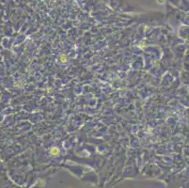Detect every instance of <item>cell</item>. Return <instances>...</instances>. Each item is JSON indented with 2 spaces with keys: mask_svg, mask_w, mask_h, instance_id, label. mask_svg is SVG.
Instances as JSON below:
<instances>
[{
  "mask_svg": "<svg viewBox=\"0 0 189 188\" xmlns=\"http://www.w3.org/2000/svg\"><path fill=\"white\" fill-rule=\"evenodd\" d=\"M50 153H51L52 155H58V154L59 153V150H58V148H57V147L52 148L51 150H50Z\"/></svg>",
  "mask_w": 189,
  "mask_h": 188,
  "instance_id": "6da1fadb",
  "label": "cell"
},
{
  "mask_svg": "<svg viewBox=\"0 0 189 188\" xmlns=\"http://www.w3.org/2000/svg\"><path fill=\"white\" fill-rule=\"evenodd\" d=\"M61 62H65L66 61V58H65V56H64V55H62V56H61Z\"/></svg>",
  "mask_w": 189,
  "mask_h": 188,
  "instance_id": "7a4b0ae2",
  "label": "cell"
}]
</instances>
